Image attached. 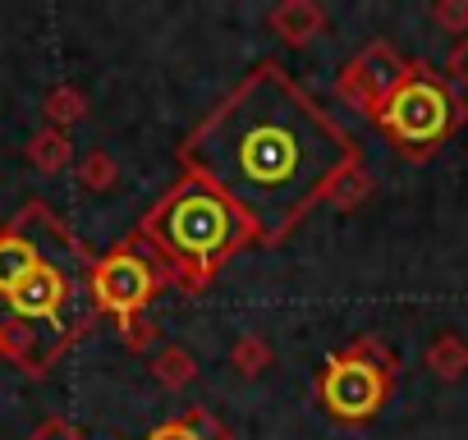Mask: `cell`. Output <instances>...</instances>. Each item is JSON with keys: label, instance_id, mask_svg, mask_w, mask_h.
Instances as JSON below:
<instances>
[{"label": "cell", "instance_id": "obj_1", "mask_svg": "<svg viewBox=\"0 0 468 440\" xmlns=\"http://www.w3.org/2000/svg\"><path fill=\"white\" fill-rule=\"evenodd\" d=\"M188 165L249 225L281 235L349 165V142L276 69H262L193 133Z\"/></svg>", "mask_w": 468, "mask_h": 440}, {"label": "cell", "instance_id": "obj_2", "mask_svg": "<svg viewBox=\"0 0 468 440\" xmlns=\"http://www.w3.org/2000/svg\"><path fill=\"white\" fill-rule=\"evenodd\" d=\"M156 235L170 253H179L193 267H216L234 244L249 235V220L234 211L211 183L193 179L184 183L156 215Z\"/></svg>", "mask_w": 468, "mask_h": 440}, {"label": "cell", "instance_id": "obj_3", "mask_svg": "<svg viewBox=\"0 0 468 440\" xmlns=\"http://www.w3.org/2000/svg\"><path fill=\"white\" fill-rule=\"evenodd\" d=\"M381 120H386V129H390L399 142L427 147V142H436V138L450 129V97H445L431 79H404L399 92L386 101Z\"/></svg>", "mask_w": 468, "mask_h": 440}, {"label": "cell", "instance_id": "obj_4", "mask_svg": "<svg viewBox=\"0 0 468 440\" xmlns=\"http://www.w3.org/2000/svg\"><path fill=\"white\" fill-rule=\"evenodd\" d=\"M381 372L367 367L363 358H340L331 372H326V403L340 413V417H367L377 403H381Z\"/></svg>", "mask_w": 468, "mask_h": 440}, {"label": "cell", "instance_id": "obj_5", "mask_svg": "<svg viewBox=\"0 0 468 440\" xmlns=\"http://www.w3.org/2000/svg\"><path fill=\"white\" fill-rule=\"evenodd\" d=\"M399 83H404V65H399V56H390V47H367L354 65H349V79H345V92L349 97H358V101H367V106H381L386 110V101L399 92Z\"/></svg>", "mask_w": 468, "mask_h": 440}, {"label": "cell", "instance_id": "obj_6", "mask_svg": "<svg viewBox=\"0 0 468 440\" xmlns=\"http://www.w3.org/2000/svg\"><path fill=\"white\" fill-rule=\"evenodd\" d=\"M97 294H101L106 308H115L120 317H129V312H138V308L147 303V294H152V271L143 267V257L120 253V257H111V262L97 271Z\"/></svg>", "mask_w": 468, "mask_h": 440}, {"label": "cell", "instance_id": "obj_7", "mask_svg": "<svg viewBox=\"0 0 468 440\" xmlns=\"http://www.w3.org/2000/svg\"><path fill=\"white\" fill-rule=\"evenodd\" d=\"M60 303H65V280L56 267L37 262L15 289H10V308L24 317V321H51L60 317Z\"/></svg>", "mask_w": 468, "mask_h": 440}, {"label": "cell", "instance_id": "obj_8", "mask_svg": "<svg viewBox=\"0 0 468 440\" xmlns=\"http://www.w3.org/2000/svg\"><path fill=\"white\" fill-rule=\"evenodd\" d=\"M37 262H42V257H37V248H33L28 239H19V235L0 239V294H10Z\"/></svg>", "mask_w": 468, "mask_h": 440}, {"label": "cell", "instance_id": "obj_9", "mask_svg": "<svg viewBox=\"0 0 468 440\" xmlns=\"http://www.w3.org/2000/svg\"><path fill=\"white\" fill-rule=\"evenodd\" d=\"M271 24H276L290 42H308L326 19H322V10H317V5H308V0H294V5H285V10H276V15H271Z\"/></svg>", "mask_w": 468, "mask_h": 440}, {"label": "cell", "instance_id": "obj_10", "mask_svg": "<svg viewBox=\"0 0 468 440\" xmlns=\"http://www.w3.org/2000/svg\"><path fill=\"white\" fill-rule=\"evenodd\" d=\"M65 156H69V147H65V138H60V133H42V138L33 142V161H37L42 170H56Z\"/></svg>", "mask_w": 468, "mask_h": 440}, {"label": "cell", "instance_id": "obj_11", "mask_svg": "<svg viewBox=\"0 0 468 440\" xmlns=\"http://www.w3.org/2000/svg\"><path fill=\"white\" fill-rule=\"evenodd\" d=\"M459 362H463V353H459V344H454V340H445V344H436V349H431V367H436V372H445V376H450V372H459Z\"/></svg>", "mask_w": 468, "mask_h": 440}, {"label": "cell", "instance_id": "obj_12", "mask_svg": "<svg viewBox=\"0 0 468 440\" xmlns=\"http://www.w3.org/2000/svg\"><path fill=\"white\" fill-rule=\"evenodd\" d=\"M450 74H454L459 83H468V42L454 47V56H450Z\"/></svg>", "mask_w": 468, "mask_h": 440}, {"label": "cell", "instance_id": "obj_13", "mask_svg": "<svg viewBox=\"0 0 468 440\" xmlns=\"http://www.w3.org/2000/svg\"><path fill=\"white\" fill-rule=\"evenodd\" d=\"M152 440H197V431H193L188 422H175V426H161Z\"/></svg>", "mask_w": 468, "mask_h": 440}]
</instances>
